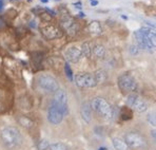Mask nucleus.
Instances as JSON below:
<instances>
[{
	"instance_id": "1",
	"label": "nucleus",
	"mask_w": 156,
	"mask_h": 150,
	"mask_svg": "<svg viewBox=\"0 0 156 150\" xmlns=\"http://www.w3.org/2000/svg\"><path fill=\"white\" fill-rule=\"evenodd\" d=\"M0 140H1L2 144L4 145V147H6L8 149L14 150L21 146L23 138H22L20 131L16 127L9 126L1 130Z\"/></svg>"
},
{
	"instance_id": "2",
	"label": "nucleus",
	"mask_w": 156,
	"mask_h": 150,
	"mask_svg": "<svg viewBox=\"0 0 156 150\" xmlns=\"http://www.w3.org/2000/svg\"><path fill=\"white\" fill-rule=\"evenodd\" d=\"M91 109L94 110L99 116L104 117L107 121H112L115 117L116 113L115 109L108 103L105 98L102 97H96L91 101L90 104Z\"/></svg>"
},
{
	"instance_id": "3",
	"label": "nucleus",
	"mask_w": 156,
	"mask_h": 150,
	"mask_svg": "<svg viewBox=\"0 0 156 150\" xmlns=\"http://www.w3.org/2000/svg\"><path fill=\"white\" fill-rule=\"evenodd\" d=\"M125 142L128 147L134 150H144L148 147L146 137L136 131H130L125 135Z\"/></svg>"
},
{
	"instance_id": "4",
	"label": "nucleus",
	"mask_w": 156,
	"mask_h": 150,
	"mask_svg": "<svg viewBox=\"0 0 156 150\" xmlns=\"http://www.w3.org/2000/svg\"><path fill=\"white\" fill-rule=\"evenodd\" d=\"M117 85L122 93H134L137 88V82L130 73H123L117 79Z\"/></svg>"
},
{
	"instance_id": "5",
	"label": "nucleus",
	"mask_w": 156,
	"mask_h": 150,
	"mask_svg": "<svg viewBox=\"0 0 156 150\" xmlns=\"http://www.w3.org/2000/svg\"><path fill=\"white\" fill-rule=\"evenodd\" d=\"M39 87L47 93H55L59 89V84L55 77L49 74H40L37 78Z\"/></svg>"
},
{
	"instance_id": "6",
	"label": "nucleus",
	"mask_w": 156,
	"mask_h": 150,
	"mask_svg": "<svg viewBox=\"0 0 156 150\" xmlns=\"http://www.w3.org/2000/svg\"><path fill=\"white\" fill-rule=\"evenodd\" d=\"M57 109L62 113L63 117L68 115L69 113V107H68V95L66 92L62 89H58L54 93V97H53L52 103Z\"/></svg>"
},
{
	"instance_id": "7",
	"label": "nucleus",
	"mask_w": 156,
	"mask_h": 150,
	"mask_svg": "<svg viewBox=\"0 0 156 150\" xmlns=\"http://www.w3.org/2000/svg\"><path fill=\"white\" fill-rule=\"evenodd\" d=\"M60 27L61 31H65L69 36L71 37H74L75 35L78 33V24L76 20L70 16L68 13L63 14L60 18Z\"/></svg>"
},
{
	"instance_id": "8",
	"label": "nucleus",
	"mask_w": 156,
	"mask_h": 150,
	"mask_svg": "<svg viewBox=\"0 0 156 150\" xmlns=\"http://www.w3.org/2000/svg\"><path fill=\"white\" fill-rule=\"evenodd\" d=\"M127 105L128 107H131L132 109H134L135 111L139 113L147 111V109H148L147 101L136 93H130L127 96Z\"/></svg>"
},
{
	"instance_id": "9",
	"label": "nucleus",
	"mask_w": 156,
	"mask_h": 150,
	"mask_svg": "<svg viewBox=\"0 0 156 150\" xmlns=\"http://www.w3.org/2000/svg\"><path fill=\"white\" fill-rule=\"evenodd\" d=\"M75 82L79 88H94L97 86L94 74L88 72L78 73L74 78Z\"/></svg>"
},
{
	"instance_id": "10",
	"label": "nucleus",
	"mask_w": 156,
	"mask_h": 150,
	"mask_svg": "<svg viewBox=\"0 0 156 150\" xmlns=\"http://www.w3.org/2000/svg\"><path fill=\"white\" fill-rule=\"evenodd\" d=\"M40 32L42 36L45 39H56L62 36V31L59 27H56L54 24H44L40 27Z\"/></svg>"
},
{
	"instance_id": "11",
	"label": "nucleus",
	"mask_w": 156,
	"mask_h": 150,
	"mask_svg": "<svg viewBox=\"0 0 156 150\" xmlns=\"http://www.w3.org/2000/svg\"><path fill=\"white\" fill-rule=\"evenodd\" d=\"M63 115L53 104H51L48 109V121L53 125H59L62 122Z\"/></svg>"
},
{
	"instance_id": "12",
	"label": "nucleus",
	"mask_w": 156,
	"mask_h": 150,
	"mask_svg": "<svg viewBox=\"0 0 156 150\" xmlns=\"http://www.w3.org/2000/svg\"><path fill=\"white\" fill-rule=\"evenodd\" d=\"M65 57L68 61L73 64H76L81 59L82 54H81V50L78 47H71L65 52Z\"/></svg>"
},
{
	"instance_id": "13",
	"label": "nucleus",
	"mask_w": 156,
	"mask_h": 150,
	"mask_svg": "<svg viewBox=\"0 0 156 150\" xmlns=\"http://www.w3.org/2000/svg\"><path fill=\"white\" fill-rule=\"evenodd\" d=\"M134 35H135V37H136L137 43H138V47H140L141 49L153 50L155 48V46L152 45V43H151L150 41L148 40V38H147L146 36H144V34L141 33L140 30H137V31H135Z\"/></svg>"
},
{
	"instance_id": "14",
	"label": "nucleus",
	"mask_w": 156,
	"mask_h": 150,
	"mask_svg": "<svg viewBox=\"0 0 156 150\" xmlns=\"http://www.w3.org/2000/svg\"><path fill=\"white\" fill-rule=\"evenodd\" d=\"M80 114H81V117L86 123H90L91 119H92V109H91V106L90 104L88 103H84L82 105L81 109H80Z\"/></svg>"
},
{
	"instance_id": "15",
	"label": "nucleus",
	"mask_w": 156,
	"mask_h": 150,
	"mask_svg": "<svg viewBox=\"0 0 156 150\" xmlns=\"http://www.w3.org/2000/svg\"><path fill=\"white\" fill-rule=\"evenodd\" d=\"M17 121H18V124H19L20 126H22L23 128H27V129L32 128V127L35 125V123H34L33 119H31L30 117L26 116V115H21V116H19L17 119Z\"/></svg>"
},
{
	"instance_id": "16",
	"label": "nucleus",
	"mask_w": 156,
	"mask_h": 150,
	"mask_svg": "<svg viewBox=\"0 0 156 150\" xmlns=\"http://www.w3.org/2000/svg\"><path fill=\"white\" fill-rule=\"evenodd\" d=\"M92 54L94 55V57L98 59H101L105 57V49L102 45H95L94 48L92 49Z\"/></svg>"
},
{
	"instance_id": "17",
	"label": "nucleus",
	"mask_w": 156,
	"mask_h": 150,
	"mask_svg": "<svg viewBox=\"0 0 156 150\" xmlns=\"http://www.w3.org/2000/svg\"><path fill=\"white\" fill-rule=\"evenodd\" d=\"M141 31V33L144 34V36H146L147 38H148V40L150 41L152 45L155 46L156 43V35H155V32H153L151 29H149V27H141V29H139Z\"/></svg>"
},
{
	"instance_id": "18",
	"label": "nucleus",
	"mask_w": 156,
	"mask_h": 150,
	"mask_svg": "<svg viewBox=\"0 0 156 150\" xmlns=\"http://www.w3.org/2000/svg\"><path fill=\"white\" fill-rule=\"evenodd\" d=\"M112 144H113L114 148L116 150H129V147H128L127 143L119 137H113Z\"/></svg>"
},
{
	"instance_id": "19",
	"label": "nucleus",
	"mask_w": 156,
	"mask_h": 150,
	"mask_svg": "<svg viewBox=\"0 0 156 150\" xmlns=\"http://www.w3.org/2000/svg\"><path fill=\"white\" fill-rule=\"evenodd\" d=\"M88 29H89V31L93 34H100L102 32L101 24H100V22L97 21V20H93V21H91L88 25Z\"/></svg>"
},
{
	"instance_id": "20",
	"label": "nucleus",
	"mask_w": 156,
	"mask_h": 150,
	"mask_svg": "<svg viewBox=\"0 0 156 150\" xmlns=\"http://www.w3.org/2000/svg\"><path fill=\"white\" fill-rule=\"evenodd\" d=\"M120 117L122 121H129L133 117V112L130 109V107H122L120 109Z\"/></svg>"
},
{
	"instance_id": "21",
	"label": "nucleus",
	"mask_w": 156,
	"mask_h": 150,
	"mask_svg": "<svg viewBox=\"0 0 156 150\" xmlns=\"http://www.w3.org/2000/svg\"><path fill=\"white\" fill-rule=\"evenodd\" d=\"M94 77H95V80L97 84H100V82L102 84V82H105L107 80V73H105V71L99 69V70H97L95 72Z\"/></svg>"
},
{
	"instance_id": "22",
	"label": "nucleus",
	"mask_w": 156,
	"mask_h": 150,
	"mask_svg": "<svg viewBox=\"0 0 156 150\" xmlns=\"http://www.w3.org/2000/svg\"><path fill=\"white\" fill-rule=\"evenodd\" d=\"M80 50H81V54L82 56L87 57V58H90L91 55H92V48L90 46V43L89 42H83L81 46V48H80Z\"/></svg>"
},
{
	"instance_id": "23",
	"label": "nucleus",
	"mask_w": 156,
	"mask_h": 150,
	"mask_svg": "<svg viewBox=\"0 0 156 150\" xmlns=\"http://www.w3.org/2000/svg\"><path fill=\"white\" fill-rule=\"evenodd\" d=\"M50 150H69V147L63 143H54L50 144Z\"/></svg>"
},
{
	"instance_id": "24",
	"label": "nucleus",
	"mask_w": 156,
	"mask_h": 150,
	"mask_svg": "<svg viewBox=\"0 0 156 150\" xmlns=\"http://www.w3.org/2000/svg\"><path fill=\"white\" fill-rule=\"evenodd\" d=\"M65 72H66V76L68 77V79L70 80V82H73V80H74V75H73L72 69H71L70 64L68 63L65 64Z\"/></svg>"
},
{
	"instance_id": "25",
	"label": "nucleus",
	"mask_w": 156,
	"mask_h": 150,
	"mask_svg": "<svg viewBox=\"0 0 156 150\" xmlns=\"http://www.w3.org/2000/svg\"><path fill=\"white\" fill-rule=\"evenodd\" d=\"M50 147V143L47 140H41L38 142L37 144V149L38 150H47Z\"/></svg>"
},
{
	"instance_id": "26",
	"label": "nucleus",
	"mask_w": 156,
	"mask_h": 150,
	"mask_svg": "<svg viewBox=\"0 0 156 150\" xmlns=\"http://www.w3.org/2000/svg\"><path fill=\"white\" fill-rule=\"evenodd\" d=\"M147 119H148V122L150 123V125L155 126V115L154 114H152V113H149L148 116H147Z\"/></svg>"
},
{
	"instance_id": "27",
	"label": "nucleus",
	"mask_w": 156,
	"mask_h": 150,
	"mask_svg": "<svg viewBox=\"0 0 156 150\" xmlns=\"http://www.w3.org/2000/svg\"><path fill=\"white\" fill-rule=\"evenodd\" d=\"M130 52H131V54H132V55H137V54H138V52H139V48L137 47V46H131Z\"/></svg>"
},
{
	"instance_id": "28",
	"label": "nucleus",
	"mask_w": 156,
	"mask_h": 150,
	"mask_svg": "<svg viewBox=\"0 0 156 150\" xmlns=\"http://www.w3.org/2000/svg\"><path fill=\"white\" fill-rule=\"evenodd\" d=\"M44 10H45V11H47V12H48V13H49V15H52V16H55V15H56V13H55V12H54V11L50 10V9L45 8V9H44Z\"/></svg>"
},
{
	"instance_id": "29",
	"label": "nucleus",
	"mask_w": 156,
	"mask_h": 150,
	"mask_svg": "<svg viewBox=\"0 0 156 150\" xmlns=\"http://www.w3.org/2000/svg\"><path fill=\"white\" fill-rule=\"evenodd\" d=\"M74 6H75V8H77V9H79V10H80V9L82 8V6H81V2L78 1L77 3H74Z\"/></svg>"
},
{
	"instance_id": "30",
	"label": "nucleus",
	"mask_w": 156,
	"mask_h": 150,
	"mask_svg": "<svg viewBox=\"0 0 156 150\" xmlns=\"http://www.w3.org/2000/svg\"><path fill=\"white\" fill-rule=\"evenodd\" d=\"M97 4H98V1H97V0H92V1H91V5H92V6H96Z\"/></svg>"
},
{
	"instance_id": "31",
	"label": "nucleus",
	"mask_w": 156,
	"mask_h": 150,
	"mask_svg": "<svg viewBox=\"0 0 156 150\" xmlns=\"http://www.w3.org/2000/svg\"><path fill=\"white\" fill-rule=\"evenodd\" d=\"M2 8H3V0H0V11L2 10Z\"/></svg>"
},
{
	"instance_id": "32",
	"label": "nucleus",
	"mask_w": 156,
	"mask_h": 150,
	"mask_svg": "<svg viewBox=\"0 0 156 150\" xmlns=\"http://www.w3.org/2000/svg\"><path fill=\"white\" fill-rule=\"evenodd\" d=\"M151 135L153 137V138L155 140V130H153V131H151Z\"/></svg>"
},
{
	"instance_id": "33",
	"label": "nucleus",
	"mask_w": 156,
	"mask_h": 150,
	"mask_svg": "<svg viewBox=\"0 0 156 150\" xmlns=\"http://www.w3.org/2000/svg\"><path fill=\"white\" fill-rule=\"evenodd\" d=\"M4 27L3 21H2V20H0V29H1V27Z\"/></svg>"
},
{
	"instance_id": "34",
	"label": "nucleus",
	"mask_w": 156,
	"mask_h": 150,
	"mask_svg": "<svg viewBox=\"0 0 156 150\" xmlns=\"http://www.w3.org/2000/svg\"><path fill=\"white\" fill-rule=\"evenodd\" d=\"M41 2H42V3H48V2H49V0H40Z\"/></svg>"
},
{
	"instance_id": "35",
	"label": "nucleus",
	"mask_w": 156,
	"mask_h": 150,
	"mask_svg": "<svg viewBox=\"0 0 156 150\" xmlns=\"http://www.w3.org/2000/svg\"><path fill=\"white\" fill-rule=\"evenodd\" d=\"M79 14H80V15H79L80 17H84V16H86V14H83V13H82V12H80Z\"/></svg>"
},
{
	"instance_id": "36",
	"label": "nucleus",
	"mask_w": 156,
	"mask_h": 150,
	"mask_svg": "<svg viewBox=\"0 0 156 150\" xmlns=\"http://www.w3.org/2000/svg\"><path fill=\"white\" fill-rule=\"evenodd\" d=\"M121 17H122V19H128V17H127V16H121Z\"/></svg>"
},
{
	"instance_id": "37",
	"label": "nucleus",
	"mask_w": 156,
	"mask_h": 150,
	"mask_svg": "<svg viewBox=\"0 0 156 150\" xmlns=\"http://www.w3.org/2000/svg\"><path fill=\"white\" fill-rule=\"evenodd\" d=\"M99 150H105V147H101V148H100Z\"/></svg>"
},
{
	"instance_id": "38",
	"label": "nucleus",
	"mask_w": 156,
	"mask_h": 150,
	"mask_svg": "<svg viewBox=\"0 0 156 150\" xmlns=\"http://www.w3.org/2000/svg\"><path fill=\"white\" fill-rule=\"evenodd\" d=\"M55 1H60V0H55Z\"/></svg>"
},
{
	"instance_id": "39",
	"label": "nucleus",
	"mask_w": 156,
	"mask_h": 150,
	"mask_svg": "<svg viewBox=\"0 0 156 150\" xmlns=\"http://www.w3.org/2000/svg\"><path fill=\"white\" fill-rule=\"evenodd\" d=\"M30 1H31V0H30Z\"/></svg>"
},
{
	"instance_id": "40",
	"label": "nucleus",
	"mask_w": 156,
	"mask_h": 150,
	"mask_svg": "<svg viewBox=\"0 0 156 150\" xmlns=\"http://www.w3.org/2000/svg\"><path fill=\"white\" fill-rule=\"evenodd\" d=\"M91 1H92V0H91Z\"/></svg>"
}]
</instances>
